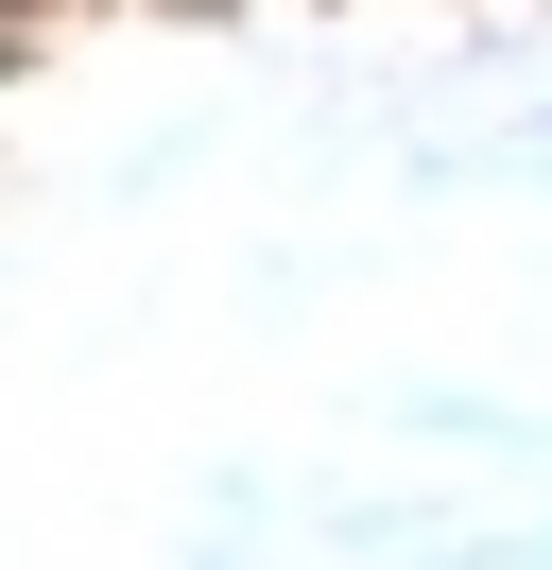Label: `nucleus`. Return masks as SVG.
Segmentation results:
<instances>
[]
</instances>
